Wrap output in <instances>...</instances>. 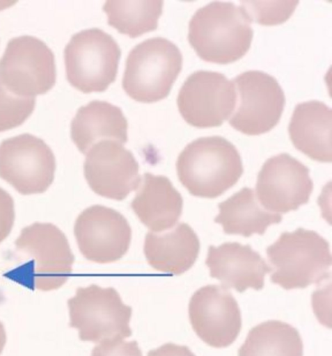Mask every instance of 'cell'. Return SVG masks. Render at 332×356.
Segmentation results:
<instances>
[{"mask_svg": "<svg viewBox=\"0 0 332 356\" xmlns=\"http://www.w3.org/2000/svg\"><path fill=\"white\" fill-rule=\"evenodd\" d=\"M74 233L83 256L100 264L121 259L129 249L132 237L126 218L102 205L84 209L76 220Z\"/></svg>", "mask_w": 332, "mask_h": 356, "instance_id": "12", "label": "cell"}, {"mask_svg": "<svg viewBox=\"0 0 332 356\" xmlns=\"http://www.w3.org/2000/svg\"><path fill=\"white\" fill-rule=\"evenodd\" d=\"M298 3V1H242L241 7L251 22L271 26L282 24L288 19Z\"/></svg>", "mask_w": 332, "mask_h": 356, "instance_id": "25", "label": "cell"}, {"mask_svg": "<svg viewBox=\"0 0 332 356\" xmlns=\"http://www.w3.org/2000/svg\"><path fill=\"white\" fill-rule=\"evenodd\" d=\"M236 102L233 82L221 73L207 70L190 74L177 98L182 118L198 128L220 127L231 116Z\"/></svg>", "mask_w": 332, "mask_h": 356, "instance_id": "10", "label": "cell"}, {"mask_svg": "<svg viewBox=\"0 0 332 356\" xmlns=\"http://www.w3.org/2000/svg\"><path fill=\"white\" fill-rule=\"evenodd\" d=\"M189 317L198 337L214 348L231 345L242 328L237 302L228 289L219 285L204 286L192 295Z\"/></svg>", "mask_w": 332, "mask_h": 356, "instance_id": "14", "label": "cell"}, {"mask_svg": "<svg viewBox=\"0 0 332 356\" xmlns=\"http://www.w3.org/2000/svg\"><path fill=\"white\" fill-rule=\"evenodd\" d=\"M332 111L324 102L310 100L298 104L292 115L288 132L294 146L311 159L332 161Z\"/></svg>", "mask_w": 332, "mask_h": 356, "instance_id": "17", "label": "cell"}, {"mask_svg": "<svg viewBox=\"0 0 332 356\" xmlns=\"http://www.w3.org/2000/svg\"><path fill=\"white\" fill-rule=\"evenodd\" d=\"M6 341V334L3 323L0 321V354Z\"/></svg>", "mask_w": 332, "mask_h": 356, "instance_id": "29", "label": "cell"}, {"mask_svg": "<svg viewBox=\"0 0 332 356\" xmlns=\"http://www.w3.org/2000/svg\"><path fill=\"white\" fill-rule=\"evenodd\" d=\"M163 1H106L102 9L107 23L132 38L155 31L162 14Z\"/></svg>", "mask_w": 332, "mask_h": 356, "instance_id": "23", "label": "cell"}, {"mask_svg": "<svg viewBox=\"0 0 332 356\" xmlns=\"http://www.w3.org/2000/svg\"><path fill=\"white\" fill-rule=\"evenodd\" d=\"M15 245L33 259L35 288L56 289L68 279L74 257L65 234L54 225L35 222L24 227Z\"/></svg>", "mask_w": 332, "mask_h": 356, "instance_id": "11", "label": "cell"}, {"mask_svg": "<svg viewBox=\"0 0 332 356\" xmlns=\"http://www.w3.org/2000/svg\"><path fill=\"white\" fill-rule=\"evenodd\" d=\"M219 214L214 222L222 225L226 234H239L249 237L253 234L263 235L272 224L281 222L280 214L274 213L260 207L254 191L248 187L242 188L218 205Z\"/></svg>", "mask_w": 332, "mask_h": 356, "instance_id": "21", "label": "cell"}, {"mask_svg": "<svg viewBox=\"0 0 332 356\" xmlns=\"http://www.w3.org/2000/svg\"><path fill=\"white\" fill-rule=\"evenodd\" d=\"M35 97L17 95L0 81V132L21 125L33 113Z\"/></svg>", "mask_w": 332, "mask_h": 356, "instance_id": "24", "label": "cell"}, {"mask_svg": "<svg viewBox=\"0 0 332 356\" xmlns=\"http://www.w3.org/2000/svg\"><path fill=\"white\" fill-rule=\"evenodd\" d=\"M120 56L118 43L102 29L79 31L64 49L66 78L84 93L103 92L116 80Z\"/></svg>", "mask_w": 332, "mask_h": 356, "instance_id": "5", "label": "cell"}, {"mask_svg": "<svg viewBox=\"0 0 332 356\" xmlns=\"http://www.w3.org/2000/svg\"><path fill=\"white\" fill-rule=\"evenodd\" d=\"M91 356H142L136 341H125L122 338L106 339L95 346Z\"/></svg>", "mask_w": 332, "mask_h": 356, "instance_id": "26", "label": "cell"}, {"mask_svg": "<svg viewBox=\"0 0 332 356\" xmlns=\"http://www.w3.org/2000/svg\"><path fill=\"white\" fill-rule=\"evenodd\" d=\"M55 170L54 153L40 138L24 133L0 144V177L21 194L45 192Z\"/></svg>", "mask_w": 332, "mask_h": 356, "instance_id": "9", "label": "cell"}, {"mask_svg": "<svg viewBox=\"0 0 332 356\" xmlns=\"http://www.w3.org/2000/svg\"><path fill=\"white\" fill-rule=\"evenodd\" d=\"M303 346L299 331L278 320L253 327L239 348L238 356H303Z\"/></svg>", "mask_w": 332, "mask_h": 356, "instance_id": "22", "label": "cell"}, {"mask_svg": "<svg viewBox=\"0 0 332 356\" xmlns=\"http://www.w3.org/2000/svg\"><path fill=\"white\" fill-rule=\"evenodd\" d=\"M182 67V55L162 37L146 39L129 51L122 86L132 99L152 103L166 98Z\"/></svg>", "mask_w": 332, "mask_h": 356, "instance_id": "4", "label": "cell"}, {"mask_svg": "<svg viewBox=\"0 0 332 356\" xmlns=\"http://www.w3.org/2000/svg\"><path fill=\"white\" fill-rule=\"evenodd\" d=\"M144 254L155 269L170 275H180L194 264L200 250V241L193 229L181 222L161 234L148 232Z\"/></svg>", "mask_w": 332, "mask_h": 356, "instance_id": "20", "label": "cell"}, {"mask_svg": "<svg viewBox=\"0 0 332 356\" xmlns=\"http://www.w3.org/2000/svg\"><path fill=\"white\" fill-rule=\"evenodd\" d=\"M210 276L219 280L221 286L242 293L248 288L260 290L264 277L272 270L260 254L250 245L226 242L218 247L210 245L205 261Z\"/></svg>", "mask_w": 332, "mask_h": 356, "instance_id": "16", "label": "cell"}, {"mask_svg": "<svg viewBox=\"0 0 332 356\" xmlns=\"http://www.w3.org/2000/svg\"><path fill=\"white\" fill-rule=\"evenodd\" d=\"M54 55L40 39L21 35L10 39L0 59V81L24 97L45 94L55 84Z\"/></svg>", "mask_w": 332, "mask_h": 356, "instance_id": "7", "label": "cell"}, {"mask_svg": "<svg viewBox=\"0 0 332 356\" xmlns=\"http://www.w3.org/2000/svg\"><path fill=\"white\" fill-rule=\"evenodd\" d=\"M15 220L12 197L0 187V243L10 234Z\"/></svg>", "mask_w": 332, "mask_h": 356, "instance_id": "27", "label": "cell"}, {"mask_svg": "<svg viewBox=\"0 0 332 356\" xmlns=\"http://www.w3.org/2000/svg\"><path fill=\"white\" fill-rule=\"evenodd\" d=\"M251 23L242 7L232 2L212 1L191 18L188 40L201 59L228 64L248 51L253 37Z\"/></svg>", "mask_w": 332, "mask_h": 356, "instance_id": "1", "label": "cell"}, {"mask_svg": "<svg viewBox=\"0 0 332 356\" xmlns=\"http://www.w3.org/2000/svg\"><path fill=\"white\" fill-rule=\"evenodd\" d=\"M131 207L150 230L161 232L179 220L183 206L180 193L164 176L145 173Z\"/></svg>", "mask_w": 332, "mask_h": 356, "instance_id": "18", "label": "cell"}, {"mask_svg": "<svg viewBox=\"0 0 332 356\" xmlns=\"http://www.w3.org/2000/svg\"><path fill=\"white\" fill-rule=\"evenodd\" d=\"M176 169L189 193L205 198L221 195L244 172L235 146L219 136L201 137L189 143L178 156Z\"/></svg>", "mask_w": 332, "mask_h": 356, "instance_id": "2", "label": "cell"}, {"mask_svg": "<svg viewBox=\"0 0 332 356\" xmlns=\"http://www.w3.org/2000/svg\"><path fill=\"white\" fill-rule=\"evenodd\" d=\"M310 170L287 153L268 159L258 175L256 193L267 211L285 213L308 203L313 189Z\"/></svg>", "mask_w": 332, "mask_h": 356, "instance_id": "13", "label": "cell"}, {"mask_svg": "<svg viewBox=\"0 0 332 356\" xmlns=\"http://www.w3.org/2000/svg\"><path fill=\"white\" fill-rule=\"evenodd\" d=\"M70 326L79 330L82 341L95 343L132 335V307L125 305L118 291L96 284L79 287L68 299Z\"/></svg>", "mask_w": 332, "mask_h": 356, "instance_id": "6", "label": "cell"}, {"mask_svg": "<svg viewBox=\"0 0 332 356\" xmlns=\"http://www.w3.org/2000/svg\"><path fill=\"white\" fill-rule=\"evenodd\" d=\"M237 93L229 124L250 136L269 131L278 123L285 97L278 81L260 70L246 71L232 80Z\"/></svg>", "mask_w": 332, "mask_h": 356, "instance_id": "8", "label": "cell"}, {"mask_svg": "<svg viewBox=\"0 0 332 356\" xmlns=\"http://www.w3.org/2000/svg\"><path fill=\"white\" fill-rule=\"evenodd\" d=\"M147 356H196L186 346L173 343H165L160 347L151 350Z\"/></svg>", "mask_w": 332, "mask_h": 356, "instance_id": "28", "label": "cell"}, {"mask_svg": "<svg viewBox=\"0 0 332 356\" xmlns=\"http://www.w3.org/2000/svg\"><path fill=\"white\" fill-rule=\"evenodd\" d=\"M84 172L95 193L116 200L125 199L141 181L133 154L113 140L99 141L88 150Z\"/></svg>", "mask_w": 332, "mask_h": 356, "instance_id": "15", "label": "cell"}, {"mask_svg": "<svg viewBox=\"0 0 332 356\" xmlns=\"http://www.w3.org/2000/svg\"><path fill=\"white\" fill-rule=\"evenodd\" d=\"M127 120L122 110L112 104L93 100L81 106L70 124V136L82 154L101 140L127 141Z\"/></svg>", "mask_w": 332, "mask_h": 356, "instance_id": "19", "label": "cell"}, {"mask_svg": "<svg viewBox=\"0 0 332 356\" xmlns=\"http://www.w3.org/2000/svg\"><path fill=\"white\" fill-rule=\"evenodd\" d=\"M266 252L274 266L271 282L285 290L319 284L329 278V244L315 231L298 228L283 232Z\"/></svg>", "mask_w": 332, "mask_h": 356, "instance_id": "3", "label": "cell"}]
</instances>
